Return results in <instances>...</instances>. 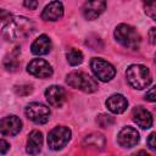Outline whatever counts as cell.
<instances>
[{
	"mask_svg": "<svg viewBox=\"0 0 156 156\" xmlns=\"http://www.w3.org/2000/svg\"><path fill=\"white\" fill-rule=\"evenodd\" d=\"M2 22V35L7 40H16L28 35L33 29V23L26 17L11 16L1 17Z\"/></svg>",
	"mask_w": 156,
	"mask_h": 156,
	"instance_id": "obj_1",
	"label": "cell"
},
{
	"mask_svg": "<svg viewBox=\"0 0 156 156\" xmlns=\"http://www.w3.org/2000/svg\"><path fill=\"white\" fill-rule=\"evenodd\" d=\"M115 38L116 40L124 48L127 49H132V50H136L140 45V34L138 33V30L129 26V24H118L115 29Z\"/></svg>",
	"mask_w": 156,
	"mask_h": 156,
	"instance_id": "obj_2",
	"label": "cell"
},
{
	"mask_svg": "<svg viewBox=\"0 0 156 156\" xmlns=\"http://www.w3.org/2000/svg\"><path fill=\"white\" fill-rule=\"evenodd\" d=\"M126 77L128 83L135 89H145L151 83V74L147 67L143 65H132L127 68Z\"/></svg>",
	"mask_w": 156,
	"mask_h": 156,
	"instance_id": "obj_3",
	"label": "cell"
},
{
	"mask_svg": "<svg viewBox=\"0 0 156 156\" xmlns=\"http://www.w3.org/2000/svg\"><path fill=\"white\" fill-rule=\"evenodd\" d=\"M66 82H67V84L69 87L79 89V90H82L84 93H93V91H95L98 89L96 80L93 77H90L88 73L82 72V71L71 72L67 76Z\"/></svg>",
	"mask_w": 156,
	"mask_h": 156,
	"instance_id": "obj_4",
	"label": "cell"
},
{
	"mask_svg": "<svg viewBox=\"0 0 156 156\" xmlns=\"http://www.w3.org/2000/svg\"><path fill=\"white\" fill-rule=\"evenodd\" d=\"M90 67H91V71L95 74V77L98 79H100L101 82H108L116 74L115 67L110 62H107L102 58H98V57L91 58Z\"/></svg>",
	"mask_w": 156,
	"mask_h": 156,
	"instance_id": "obj_5",
	"label": "cell"
},
{
	"mask_svg": "<svg viewBox=\"0 0 156 156\" xmlns=\"http://www.w3.org/2000/svg\"><path fill=\"white\" fill-rule=\"evenodd\" d=\"M71 138V130L67 127H55L48 135V145L52 150L62 149Z\"/></svg>",
	"mask_w": 156,
	"mask_h": 156,
	"instance_id": "obj_6",
	"label": "cell"
},
{
	"mask_svg": "<svg viewBox=\"0 0 156 156\" xmlns=\"http://www.w3.org/2000/svg\"><path fill=\"white\" fill-rule=\"evenodd\" d=\"M26 116L37 124H44L50 118V110L40 102H32L26 107Z\"/></svg>",
	"mask_w": 156,
	"mask_h": 156,
	"instance_id": "obj_7",
	"label": "cell"
},
{
	"mask_svg": "<svg viewBox=\"0 0 156 156\" xmlns=\"http://www.w3.org/2000/svg\"><path fill=\"white\" fill-rule=\"evenodd\" d=\"M27 71L32 76L38 78H49L52 74L51 66L43 58H34L33 61H30L29 65L27 66Z\"/></svg>",
	"mask_w": 156,
	"mask_h": 156,
	"instance_id": "obj_8",
	"label": "cell"
},
{
	"mask_svg": "<svg viewBox=\"0 0 156 156\" xmlns=\"http://www.w3.org/2000/svg\"><path fill=\"white\" fill-rule=\"evenodd\" d=\"M21 129H22V121L17 116L11 115V116L4 117L0 122V132L4 136L16 135Z\"/></svg>",
	"mask_w": 156,
	"mask_h": 156,
	"instance_id": "obj_9",
	"label": "cell"
},
{
	"mask_svg": "<svg viewBox=\"0 0 156 156\" xmlns=\"http://www.w3.org/2000/svg\"><path fill=\"white\" fill-rule=\"evenodd\" d=\"M105 7H106L105 0H88L83 6V16L90 21L95 20L105 11Z\"/></svg>",
	"mask_w": 156,
	"mask_h": 156,
	"instance_id": "obj_10",
	"label": "cell"
},
{
	"mask_svg": "<svg viewBox=\"0 0 156 156\" xmlns=\"http://www.w3.org/2000/svg\"><path fill=\"white\" fill-rule=\"evenodd\" d=\"M117 140L122 147H133L139 141V133L136 129L132 127H124L118 133Z\"/></svg>",
	"mask_w": 156,
	"mask_h": 156,
	"instance_id": "obj_11",
	"label": "cell"
},
{
	"mask_svg": "<svg viewBox=\"0 0 156 156\" xmlns=\"http://www.w3.org/2000/svg\"><path fill=\"white\" fill-rule=\"evenodd\" d=\"M63 16V6L60 1H51L41 12V18L44 21H57Z\"/></svg>",
	"mask_w": 156,
	"mask_h": 156,
	"instance_id": "obj_12",
	"label": "cell"
},
{
	"mask_svg": "<svg viewBox=\"0 0 156 156\" xmlns=\"http://www.w3.org/2000/svg\"><path fill=\"white\" fill-rule=\"evenodd\" d=\"M45 98L50 106L60 107L65 100V90L62 87L51 85L45 90Z\"/></svg>",
	"mask_w": 156,
	"mask_h": 156,
	"instance_id": "obj_13",
	"label": "cell"
},
{
	"mask_svg": "<svg viewBox=\"0 0 156 156\" xmlns=\"http://www.w3.org/2000/svg\"><path fill=\"white\" fill-rule=\"evenodd\" d=\"M132 117H133V121L139 127H141L143 129H147L152 124V116H151V113L147 110H145L144 107H141V106H138V107H135L133 110Z\"/></svg>",
	"mask_w": 156,
	"mask_h": 156,
	"instance_id": "obj_14",
	"label": "cell"
},
{
	"mask_svg": "<svg viewBox=\"0 0 156 156\" xmlns=\"http://www.w3.org/2000/svg\"><path fill=\"white\" fill-rule=\"evenodd\" d=\"M106 106L113 113H122L126 111V108L128 106V101L123 95L115 94V95H111L106 100Z\"/></svg>",
	"mask_w": 156,
	"mask_h": 156,
	"instance_id": "obj_15",
	"label": "cell"
},
{
	"mask_svg": "<svg viewBox=\"0 0 156 156\" xmlns=\"http://www.w3.org/2000/svg\"><path fill=\"white\" fill-rule=\"evenodd\" d=\"M30 50L34 55H45L51 50V40L48 35L43 34L37 38L30 46Z\"/></svg>",
	"mask_w": 156,
	"mask_h": 156,
	"instance_id": "obj_16",
	"label": "cell"
},
{
	"mask_svg": "<svg viewBox=\"0 0 156 156\" xmlns=\"http://www.w3.org/2000/svg\"><path fill=\"white\" fill-rule=\"evenodd\" d=\"M43 145V134L39 130L30 132L27 140V152L30 155H37L40 152Z\"/></svg>",
	"mask_w": 156,
	"mask_h": 156,
	"instance_id": "obj_17",
	"label": "cell"
},
{
	"mask_svg": "<svg viewBox=\"0 0 156 156\" xmlns=\"http://www.w3.org/2000/svg\"><path fill=\"white\" fill-rule=\"evenodd\" d=\"M84 145L88 146V147H91V149H96V150L99 149V150H101L105 146V138L101 134L91 133V134H89V135L85 136Z\"/></svg>",
	"mask_w": 156,
	"mask_h": 156,
	"instance_id": "obj_18",
	"label": "cell"
},
{
	"mask_svg": "<svg viewBox=\"0 0 156 156\" xmlns=\"http://www.w3.org/2000/svg\"><path fill=\"white\" fill-rule=\"evenodd\" d=\"M67 61L71 66H77L83 61V54L78 49H71L67 52Z\"/></svg>",
	"mask_w": 156,
	"mask_h": 156,
	"instance_id": "obj_19",
	"label": "cell"
},
{
	"mask_svg": "<svg viewBox=\"0 0 156 156\" xmlns=\"http://www.w3.org/2000/svg\"><path fill=\"white\" fill-rule=\"evenodd\" d=\"M143 4H144L145 13L150 18L156 21V0H143Z\"/></svg>",
	"mask_w": 156,
	"mask_h": 156,
	"instance_id": "obj_20",
	"label": "cell"
},
{
	"mask_svg": "<svg viewBox=\"0 0 156 156\" xmlns=\"http://www.w3.org/2000/svg\"><path fill=\"white\" fill-rule=\"evenodd\" d=\"M4 66L7 71H16L17 67H18V61L16 58V56H7L5 60H4Z\"/></svg>",
	"mask_w": 156,
	"mask_h": 156,
	"instance_id": "obj_21",
	"label": "cell"
},
{
	"mask_svg": "<svg viewBox=\"0 0 156 156\" xmlns=\"http://www.w3.org/2000/svg\"><path fill=\"white\" fill-rule=\"evenodd\" d=\"M98 123L100 127L102 128H106V127H110L112 123H113V118L108 115H100L98 117Z\"/></svg>",
	"mask_w": 156,
	"mask_h": 156,
	"instance_id": "obj_22",
	"label": "cell"
},
{
	"mask_svg": "<svg viewBox=\"0 0 156 156\" xmlns=\"http://www.w3.org/2000/svg\"><path fill=\"white\" fill-rule=\"evenodd\" d=\"M145 100L151 101V102H156V85L152 87L151 89H149L145 94Z\"/></svg>",
	"mask_w": 156,
	"mask_h": 156,
	"instance_id": "obj_23",
	"label": "cell"
},
{
	"mask_svg": "<svg viewBox=\"0 0 156 156\" xmlns=\"http://www.w3.org/2000/svg\"><path fill=\"white\" fill-rule=\"evenodd\" d=\"M147 146L152 150V151H156V133H151L149 136H147Z\"/></svg>",
	"mask_w": 156,
	"mask_h": 156,
	"instance_id": "obj_24",
	"label": "cell"
},
{
	"mask_svg": "<svg viewBox=\"0 0 156 156\" xmlns=\"http://www.w3.org/2000/svg\"><path fill=\"white\" fill-rule=\"evenodd\" d=\"M147 38H149V41L151 44H156V27L150 28V30L147 33Z\"/></svg>",
	"mask_w": 156,
	"mask_h": 156,
	"instance_id": "obj_25",
	"label": "cell"
},
{
	"mask_svg": "<svg viewBox=\"0 0 156 156\" xmlns=\"http://www.w3.org/2000/svg\"><path fill=\"white\" fill-rule=\"evenodd\" d=\"M23 4L29 10H35L38 7V0H24Z\"/></svg>",
	"mask_w": 156,
	"mask_h": 156,
	"instance_id": "obj_26",
	"label": "cell"
},
{
	"mask_svg": "<svg viewBox=\"0 0 156 156\" xmlns=\"http://www.w3.org/2000/svg\"><path fill=\"white\" fill-rule=\"evenodd\" d=\"M7 149H9V144H7L4 139H1V140H0V154H1V155L6 154Z\"/></svg>",
	"mask_w": 156,
	"mask_h": 156,
	"instance_id": "obj_27",
	"label": "cell"
}]
</instances>
